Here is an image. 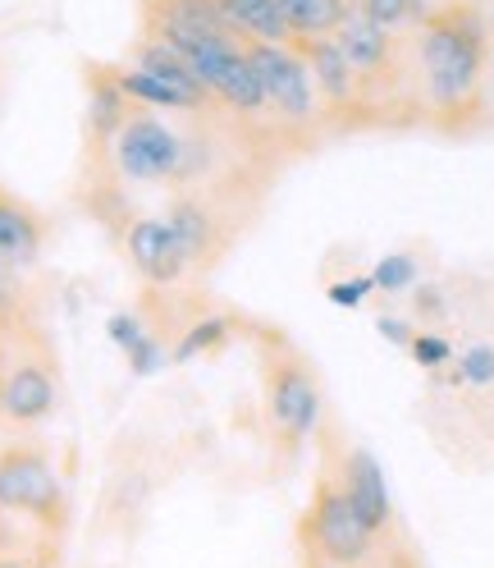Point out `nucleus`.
<instances>
[{"instance_id": "nucleus-4", "label": "nucleus", "mask_w": 494, "mask_h": 568, "mask_svg": "<svg viewBox=\"0 0 494 568\" xmlns=\"http://www.w3.org/2000/svg\"><path fill=\"white\" fill-rule=\"evenodd\" d=\"M243 47H247V60L257 64L266 101H270V115L279 124L294 129V133H307V129L321 124L326 105H321L311 64H307L298 42H243Z\"/></svg>"}, {"instance_id": "nucleus-2", "label": "nucleus", "mask_w": 494, "mask_h": 568, "mask_svg": "<svg viewBox=\"0 0 494 568\" xmlns=\"http://www.w3.org/2000/svg\"><path fill=\"white\" fill-rule=\"evenodd\" d=\"M302 564L307 568H358L384 550V537L367 527V518L352 509L348 490L335 473H326L311 490V505L298 527Z\"/></svg>"}, {"instance_id": "nucleus-33", "label": "nucleus", "mask_w": 494, "mask_h": 568, "mask_svg": "<svg viewBox=\"0 0 494 568\" xmlns=\"http://www.w3.org/2000/svg\"><path fill=\"white\" fill-rule=\"evenodd\" d=\"M0 568H32V564L19 559V555H0Z\"/></svg>"}, {"instance_id": "nucleus-18", "label": "nucleus", "mask_w": 494, "mask_h": 568, "mask_svg": "<svg viewBox=\"0 0 494 568\" xmlns=\"http://www.w3.org/2000/svg\"><path fill=\"white\" fill-rule=\"evenodd\" d=\"M165 221L174 230V239L184 243V253L193 266H202L210 253H216V216L202 197H174V206L165 211Z\"/></svg>"}, {"instance_id": "nucleus-19", "label": "nucleus", "mask_w": 494, "mask_h": 568, "mask_svg": "<svg viewBox=\"0 0 494 568\" xmlns=\"http://www.w3.org/2000/svg\"><path fill=\"white\" fill-rule=\"evenodd\" d=\"M352 0H289L285 14H289V28H294V42H307V38H335L339 23L348 19Z\"/></svg>"}, {"instance_id": "nucleus-16", "label": "nucleus", "mask_w": 494, "mask_h": 568, "mask_svg": "<svg viewBox=\"0 0 494 568\" xmlns=\"http://www.w3.org/2000/svg\"><path fill=\"white\" fill-rule=\"evenodd\" d=\"M216 6L243 42H294L285 0H216Z\"/></svg>"}, {"instance_id": "nucleus-10", "label": "nucleus", "mask_w": 494, "mask_h": 568, "mask_svg": "<svg viewBox=\"0 0 494 568\" xmlns=\"http://www.w3.org/2000/svg\"><path fill=\"white\" fill-rule=\"evenodd\" d=\"M143 19H147L152 38H165L169 47H179L184 55L197 51L202 42L238 38V32L225 23V14H220L216 0H147Z\"/></svg>"}, {"instance_id": "nucleus-11", "label": "nucleus", "mask_w": 494, "mask_h": 568, "mask_svg": "<svg viewBox=\"0 0 494 568\" xmlns=\"http://www.w3.org/2000/svg\"><path fill=\"white\" fill-rule=\"evenodd\" d=\"M335 477L343 481L352 509L367 518V527L375 531V537H390L394 531V495H390V481H384L380 458L362 445H348L339 454V464H335Z\"/></svg>"}, {"instance_id": "nucleus-6", "label": "nucleus", "mask_w": 494, "mask_h": 568, "mask_svg": "<svg viewBox=\"0 0 494 568\" xmlns=\"http://www.w3.org/2000/svg\"><path fill=\"white\" fill-rule=\"evenodd\" d=\"M193 69L202 88L210 92V101H220L225 111H234L238 120H261L270 115V101L261 88L257 64L247 60L243 38H216V42H202L197 51H188Z\"/></svg>"}, {"instance_id": "nucleus-22", "label": "nucleus", "mask_w": 494, "mask_h": 568, "mask_svg": "<svg viewBox=\"0 0 494 568\" xmlns=\"http://www.w3.org/2000/svg\"><path fill=\"white\" fill-rule=\"evenodd\" d=\"M371 280H375V294H412L421 284V262L412 253H384L375 266H371Z\"/></svg>"}, {"instance_id": "nucleus-38", "label": "nucleus", "mask_w": 494, "mask_h": 568, "mask_svg": "<svg viewBox=\"0 0 494 568\" xmlns=\"http://www.w3.org/2000/svg\"><path fill=\"white\" fill-rule=\"evenodd\" d=\"M285 6H289V0H285Z\"/></svg>"}, {"instance_id": "nucleus-1", "label": "nucleus", "mask_w": 494, "mask_h": 568, "mask_svg": "<svg viewBox=\"0 0 494 568\" xmlns=\"http://www.w3.org/2000/svg\"><path fill=\"white\" fill-rule=\"evenodd\" d=\"M494 32L481 6H440L416 23L412 38V79L421 92V111L440 129H463L476 120L485 79H490Z\"/></svg>"}, {"instance_id": "nucleus-32", "label": "nucleus", "mask_w": 494, "mask_h": 568, "mask_svg": "<svg viewBox=\"0 0 494 568\" xmlns=\"http://www.w3.org/2000/svg\"><path fill=\"white\" fill-rule=\"evenodd\" d=\"M408 550H394V546H384L375 559H367V564H358V568H408Z\"/></svg>"}, {"instance_id": "nucleus-5", "label": "nucleus", "mask_w": 494, "mask_h": 568, "mask_svg": "<svg viewBox=\"0 0 494 568\" xmlns=\"http://www.w3.org/2000/svg\"><path fill=\"white\" fill-rule=\"evenodd\" d=\"M0 514H23L47 527L64 523V486L55 464L38 445L0 449Z\"/></svg>"}, {"instance_id": "nucleus-34", "label": "nucleus", "mask_w": 494, "mask_h": 568, "mask_svg": "<svg viewBox=\"0 0 494 568\" xmlns=\"http://www.w3.org/2000/svg\"><path fill=\"white\" fill-rule=\"evenodd\" d=\"M6 367H10V348H6V339H0V376H6Z\"/></svg>"}, {"instance_id": "nucleus-28", "label": "nucleus", "mask_w": 494, "mask_h": 568, "mask_svg": "<svg viewBox=\"0 0 494 568\" xmlns=\"http://www.w3.org/2000/svg\"><path fill=\"white\" fill-rule=\"evenodd\" d=\"M23 271H6L0 266V331H6L14 316H19V307H23V280H19Z\"/></svg>"}, {"instance_id": "nucleus-3", "label": "nucleus", "mask_w": 494, "mask_h": 568, "mask_svg": "<svg viewBox=\"0 0 494 568\" xmlns=\"http://www.w3.org/2000/svg\"><path fill=\"white\" fill-rule=\"evenodd\" d=\"M105 152H111V165L124 184H179L188 180V161H193V148L179 129L133 111L105 138Z\"/></svg>"}, {"instance_id": "nucleus-29", "label": "nucleus", "mask_w": 494, "mask_h": 568, "mask_svg": "<svg viewBox=\"0 0 494 568\" xmlns=\"http://www.w3.org/2000/svg\"><path fill=\"white\" fill-rule=\"evenodd\" d=\"M143 331H147V326H143V316H137V312H115L111 322H105V335H111L115 348H133Z\"/></svg>"}, {"instance_id": "nucleus-24", "label": "nucleus", "mask_w": 494, "mask_h": 568, "mask_svg": "<svg viewBox=\"0 0 494 568\" xmlns=\"http://www.w3.org/2000/svg\"><path fill=\"white\" fill-rule=\"evenodd\" d=\"M453 381L457 385H476V389L494 385V344H472V348L457 353L453 358Z\"/></svg>"}, {"instance_id": "nucleus-13", "label": "nucleus", "mask_w": 494, "mask_h": 568, "mask_svg": "<svg viewBox=\"0 0 494 568\" xmlns=\"http://www.w3.org/2000/svg\"><path fill=\"white\" fill-rule=\"evenodd\" d=\"M302 47V55H307V64H311V79H316V92H321V105L330 115H343V111H352V105L362 101V79H358V69L348 64V55H343V47L335 42V38H307V42H298Z\"/></svg>"}, {"instance_id": "nucleus-27", "label": "nucleus", "mask_w": 494, "mask_h": 568, "mask_svg": "<svg viewBox=\"0 0 494 568\" xmlns=\"http://www.w3.org/2000/svg\"><path fill=\"white\" fill-rule=\"evenodd\" d=\"M371 294H375L371 271H367V275H348V280H330V284H326V298H330L335 307H362Z\"/></svg>"}, {"instance_id": "nucleus-37", "label": "nucleus", "mask_w": 494, "mask_h": 568, "mask_svg": "<svg viewBox=\"0 0 494 568\" xmlns=\"http://www.w3.org/2000/svg\"><path fill=\"white\" fill-rule=\"evenodd\" d=\"M352 6H358V0H352Z\"/></svg>"}, {"instance_id": "nucleus-15", "label": "nucleus", "mask_w": 494, "mask_h": 568, "mask_svg": "<svg viewBox=\"0 0 494 568\" xmlns=\"http://www.w3.org/2000/svg\"><path fill=\"white\" fill-rule=\"evenodd\" d=\"M128 64L147 69V74H156V79H165V83H174V88H184L193 101L210 105V92L202 88L193 60H188L179 47H169L165 38H152V32H143V38H137V42L128 47Z\"/></svg>"}, {"instance_id": "nucleus-8", "label": "nucleus", "mask_w": 494, "mask_h": 568, "mask_svg": "<svg viewBox=\"0 0 494 568\" xmlns=\"http://www.w3.org/2000/svg\"><path fill=\"white\" fill-rule=\"evenodd\" d=\"M124 257L137 271V280H147L152 290H174L193 271L184 243L174 239L165 216H137L124 230Z\"/></svg>"}, {"instance_id": "nucleus-12", "label": "nucleus", "mask_w": 494, "mask_h": 568, "mask_svg": "<svg viewBox=\"0 0 494 568\" xmlns=\"http://www.w3.org/2000/svg\"><path fill=\"white\" fill-rule=\"evenodd\" d=\"M335 42L343 47L348 64L358 69L362 88H371V83H380V79H390V74H394V60H399V42H394V32H390V28H380V23H371L358 6H352V10H348V19L339 23Z\"/></svg>"}, {"instance_id": "nucleus-21", "label": "nucleus", "mask_w": 494, "mask_h": 568, "mask_svg": "<svg viewBox=\"0 0 494 568\" xmlns=\"http://www.w3.org/2000/svg\"><path fill=\"white\" fill-rule=\"evenodd\" d=\"M124 120H128V97H124L120 83L111 79V69H105V74L92 83V133L111 138Z\"/></svg>"}, {"instance_id": "nucleus-7", "label": "nucleus", "mask_w": 494, "mask_h": 568, "mask_svg": "<svg viewBox=\"0 0 494 568\" xmlns=\"http://www.w3.org/2000/svg\"><path fill=\"white\" fill-rule=\"evenodd\" d=\"M266 417H270V432L285 449H302L316 432H321V417H326V399H321V385H316L311 367L298 358H279L266 372Z\"/></svg>"}, {"instance_id": "nucleus-25", "label": "nucleus", "mask_w": 494, "mask_h": 568, "mask_svg": "<svg viewBox=\"0 0 494 568\" xmlns=\"http://www.w3.org/2000/svg\"><path fill=\"white\" fill-rule=\"evenodd\" d=\"M408 358L416 367H426V372H440V367H453L457 353H453V344L440 331H416L412 344H408Z\"/></svg>"}, {"instance_id": "nucleus-36", "label": "nucleus", "mask_w": 494, "mask_h": 568, "mask_svg": "<svg viewBox=\"0 0 494 568\" xmlns=\"http://www.w3.org/2000/svg\"><path fill=\"white\" fill-rule=\"evenodd\" d=\"M408 568H416V559H408Z\"/></svg>"}, {"instance_id": "nucleus-23", "label": "nucleus", "mask_w": 494, "mask_h": 568, "mask_svg": "<svg viewBox=\"0 0 494 568\" xmlns=\"http://www.w3.org/2000/svg\"><path fill=\"white\" fill-rule=\"evenodd\" d=\"M358 10L380 23V28H390V32H403V28H416L421 19H426V0H358Z\"/></svg>"}, {"instance_id": "nucleus-9", "label": "nucleus", "mask_w": 494, "mask_h": 568, "mask_svg": "<svg viewBox=\"0 0 494 568\" xmlns=\"http://www.w3.org/2000/svg\"><path fill=\"white\" fill-rule=\"evenodd\" d=\"M55 408H60V381H55L51 363L32 358V353L10 358L6 376H0V422L28 432V426L47 422Z\"/></svg>"}, {"instance_id": "nucleus-35", "label": "nucleus", "mask_w": 494, "mask_h": 568, "mask_svg": "<svg viewBox=\"0 0 494 568\" xmlns=\"http://www.w3.org/2000/svg\"><path fill=\"white\" fill-rule=\"evenodd\" d=\"M485 88H490V101H494V51H490V79H485Z\"/></svg>"}, {"instance_id": "nucleus-14", "label": "nucleus", "mask_w": 494, "mask_h": 568, "mask_svg": "<svg viewBox=\"0 0 494 568\" xmlns=\"http://www.w3.org/2000/svg\"><path fill=\"white\" fill-rule=\"evenodd\" d=\"M47 243V225L28 202H19L14 193L0 189V266L6 271H28L38 266Z\"/></svg>"}, {"instance_id": "nucleus-17", "label": "nucleus", "mask_w": 494, "mask_h": 568, "mask_svg": "<svg viewBox=\"0 0 494 568\" xmlns=\"http://www.w3.org/2000/svg\"><path fill=\"white\" fill-rule=\"evenodd\" d=\"M111 79L120 83V92L128 97V105H152V111H188V115L206 111V105L193 101L184 88H174V83L147 74V69H137V64H128V60L111 69Z\"/></svg>"}, {"instance_id": "nucleus-31", "label": "nucleus", "mask_w": 494, "mask_h": 568, "mask_svg": "<svg viewBox=\"0 0 494 568\" xmlns=\"http://www.w3.org/2000/svg\"><path fill=\"white\" fill-rule=\"evenodd\" d=\"M412 307H416L421 316H440V312H444V294L431 290V284H416V290H412Z\"/></svg>"}, {"instance_id": "nucleus-26", "label": "nucleus", "mask_w": 494, "mask_h": 568, "mask_svg": "<svg viewBox=\"0 0 494 568\" xmlns=\"http://www.w3.org/2000/svg\"><path fill=\"white\" fill-rule=\"evenodd\" d=\"M124 358H128V372L133 376H156L161 367H169V348L152 331H143L133 348H124Z\"/></svg>"}, {"instance_id": "nucleus-20", "label": "nucleus", "mask_w": 494, "mask_h": 568, "mask_svg": "<svg viewBox=\"0 0 494 568\" xmlns=\"http://www.w3.org/2000/svg\"><path fill=\"white\" fill-rule=\"evenodd\" d=\"M229 335H234V322H229V316H197V322L184 326L179 339H174L169 363H174V367H188V363L206 358V353H220V348L229 344Z\"/></svg>"}, {"instance_id": "nucleus-30", "label": "nucleus", "mask_w": 494, "mask_h": 568, "mask_svg": "<svg viewBox=\"0 0 494 568\" xmlns=\"http://www.w3.org/2000/svg\"><path fill=\"white\" fill-rule=\"evenodd\" d=\"M375 331H380L384 339H390L394 348H408V344H412V335H416V326L408 322V316H390V312L375 316Z\"/></svg>"}]
</instances>
